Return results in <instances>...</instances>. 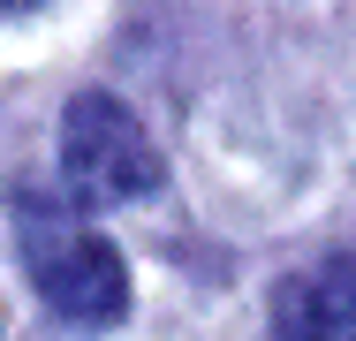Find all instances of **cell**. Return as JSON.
Instances as JSON below:
<instances>
[{
	"mask_svg": "<svg viewBox=\"0 0 356 341\" xmlns=\"http://www.w3.org/2000/svg\"><path fill=\"white\" fill-rule=\"evenodd\" d=\"M23 266H31V288L61 319H76V326H114L129 311V266H122V251L99 228H83L76 212L46 205V198H23Z\"/></svg>",
	"mask_w": 356,
	"mask_h": 341,
	"instance_id": "cell-1",
	"label": "cell"
},
{
	"mask_svg": "<svg viewBox=\"0 0 356 341\" xmlns=\"http://www.w3.org/2000/svg\"><path fill=\"white\" fill-rule=\"evenodd\" d=\"M61 182L76 205H129L159 190V152L114 91H76L61 114Z\"/></svg>",
	"mask_w": 356,
	"mask_h": 341,
	"instance_id": "cell-2",
	"label": "cell"
},
{
	"mask_svg": "<svg viewBox=\"0 0 356 341\" xmlns=\"http://www.w3.org/2000/svg\"><path fill=\"white\" fill-rule=\"evenodd\" d=\"M273 341H356V258H318L273 288Z\"/></svg>",
	"mask_w": 356,
	"mask_h": 341,
	"instance_id": "cell-3",
	"label": "cell"
},
{
	"mask_svg": "<svg viewBox=\"0 0 356 341\" xmlns=\"http://www.w3.org/2000/svg\"><path fill=\"white\" fill-rule=\"evenodd\" d=\"M8 8H38V0H0V15H8Z\"/></svg>",
	"mask_w": 356,
	"mask_h": 341,
	"instance_id": "cell-4",
	"label": "cell"
}]
</instances>
